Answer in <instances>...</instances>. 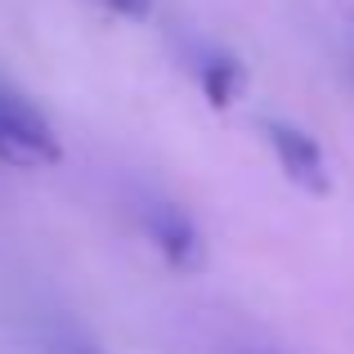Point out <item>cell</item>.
Listing matches in <instances>:
<instances>
[{"label": "cell", "mask_w": 354, "mask_h": 354, "mask_svg": "<svg viewBox=\"0 0 354 354\" xmlns=\"http://www.w3.org/2000/svg\"><path fill=\"white\" fill-rule=\"evenodd\" d=\"M189 72H193V81H198V90L216 108H229L242 95V86H247L242 63L225 50V45H207V41L193 45V50H189Z\"/></svg>", "instance_id": "cell-4"}, {"label": "cell", "mask_w": 354, "mask_h": 354, "mask_svg": "<svg viewBox=\"0 0 354 354\" xmlns=\"http://www.w3.org/2000/svg\"><path fill=\"white\" fill-rule=\"evenodd\" d=\"M36 346H41V354H108L104 346H95L81 328H72V323H63V319L45 323L41 337H36Z\"/></svg>", "instance_id": "cell-5"}, {"label": "cell", "mask_w": 354, "mask_h": 354, "mask_svg": "<svg viewBox=\"0 0 354 354\" xmlns=\"http://www.w3.org/2000/svg\"><path fill=\"white\" fill-rule=\"evenodd\" d=\"M260 135H265V144L274 148L283 175L296 184V189L314 193V198H328L332 193V171H328V157H323L319 139H314L310 130L292 126V121H278V117H265L260 121Z\"/></svg>", "instance_id": "cell-3"}, {"label": "cell", "mask_w": 354, "mask_h": 354, "mask_svg": "<svg viewBox=\"0 0 354 354\" xmlns=\"http://www.w3.org/2000/svg\"><path fill=\"white\" fill-rule=\"evenodd\" d=\"M104 5L121 18H148L153 14V0H104Z\"/></svg>", "instance_id": "cell-6"}, {"label": "cell", "mask_w": 354, "mask_h": 354, "mask_svg": "<svg viewBox=\"0 0 354 354\" xmlns=\"http://www.w3.org/2000/svg\"><path fill=\"white\" fill-rule=\"evenodd\" d=\"M135 220L144 229V238L153 242V251L180 274H198L207 265V238L193 225V216L180 202L162 198V193H135Z\"/></svg>", "instance_id": "cell-1"}, {"label": "cell", "mask_w": 354, "mask_h": 354, "mask_svg": "<svg viewBox=\"0 0 354 354\" xmlns=\"http://www.w3.org/2000/svg\"><path fill=\"white\" fill-rule=\"evenodd\" d=\"M63 157V144L54 135L50 117L18 95L9 81H0V162L9 166H54Z\"/></svg>", "instance_id": "cell-2"}, {"label": "cell", "mask_w": 354, "mask_h": 354, "mask_svg": "<svg viewBox=\"0 0 354 354\" xmlns=\"http://www.w3.org/2000/svg\"><path fill=\"white\" fill-rule=\"evenodd\" d=\"M229 354H283V350H274V346H260V341H238Z\"/></svg>", "instance_id": "cell-7"}]
</instances>
